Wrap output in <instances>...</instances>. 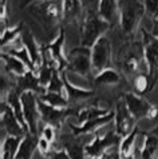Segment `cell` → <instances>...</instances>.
Wrapping results in <instances>:
<instances>
[{
    "instance_id": "cell-1",
    "label": "cell",
    "mask_w": 158,
    "mask_h": 159,
    "mask_svg": "<svg viewBox=\"0 0 158 159\" xmlns=\"http://www.w3.org/2000/svg\"><path fill=\"white\" fill-rule=\"evenodd\" d=\"M111 27V24L106 21L98 14V10L89 8L81 25V46L93 48V46L99 40Z\"/></svg>"
},
{
    "instance_id": "cell-2",
    "label": "cell",
    "mask_w": 158,
    "mask_h": 159,
    "mask_svg": "<svg viewBox=\"0 0 158 159\" xmlns=\"http://www.w3.org/2000/svg\"><path fill=\"white\" fill-rule=\"evenodd\" d=\"M27 10L47 32L54 31L62 20V3L59 0H39L28 6Z\"/></svg>"
},
{
    "instance_id": "cell-3",
    "label": "cell",
    "mask_w": 158,
    "mask_h": 159,
    "mask_svg": "<svg viewBox=\"0 0 158 159\" xmlns=\"http://www.w3.org/2000/svg\"><path fill=\"white\" fill-rule=\"evenodd\" d=\"M118 10L122 32L126 36H133L146 14L143 3L141 0H118Z\"/></svg>"
},
{
    "instance_id": "cell-4",
    "label": "cell",
    "mask_w": 158,
    "mask_h": 159,
    "mask_svg": "<svg viewBox=\"0 0 158 159\" xmlns=\"http://www.w3.org/2000/svg\"><path fill=\"white\" fill-rule=\"evenodd\" d=\"M142 44L145 64L147 67L149 92H151L158 83V39L151 32L142 31Z\"/></svg>"
},
{
    "instance_id": "cell-5",
    "label": "cell",
    "mask_w": 158,
    "mask_h": 159,
    "mask_svg": "<svg viewBox=\"0 0 158 159\" xmlns=\"http://www.w3.org/2000/svg\"><path fill=\"white\" fill-rule=\"evenodd\" d=\"M119 67L122 72L126 75H139L141 66L145 63L143 56V44L142 42L138 43H129L123 46L119 51V59H118Z\"/></svg>"
},
{
    "instance_id": "cell-6",
    "label": "cell",
    "mask_w": 158,
    "mask_h": 159,
    "mask_svg": "<svg viewBox=\"0 0 158 159\" xmlns=\"http://www.w3.org/2000/svg\"><path fill=\"white\" fill-rule=\"evenodd\" d=\"M68 66L67 72L89 78L93 71V60H91V48L79 46L72 48L67 55Z\"/></svg>"
},
{
    "instance_id": "cell-7",
    "label": "cell",
    "mask_w": 158,
    "mask_h": 159,
    "mask_svg": "<svg viewBox=\"0 0 158 159\" xmlns=\"http://www.w3.org/2000/svg\"><path fill=\"white\" fill-rule=\"evenodd\" d=\"M122 98L125 99L127 108L137 122L145 118L154 119L158 116V107L143 96L133 94V92H126L122 95Z\"/></svg>"
},
{
    "instance_id": "cell-8",
    "label": "cell",
    "mask_w": 158,
    "mask_h": 159,
    "mask_svg": "<svg viewBox=\"0 0 158 159\" xmlns=\"http://www.w3.org/2000/svg\"><path fill=\"white\" fill-rule=\"evenodd\" d=\"M122 136L115 132V130L107 131L105 135H99L95 132L93 140L86 144V155L87 158H100L107 152L111 147H119Z\"/></svg>"
},
{
    "instance_id": "cell-9",
    "label": "cell",
    "mask_w": 158,
    "mask_h": 159,
    "mask_svg": "<svg viewBox=\"0 0 158 159\" xmlns=\"http://www.w3.org/2000/svg\"><path fill=\"white\" fill-rule=\"evenodd\" d=\"M38 107L40 111V120H43L46 125H50L55 129H60L63 126V123L66 122V119L68 116L77 114V108H58L54 106L47 104L46 102H43L40 98L38 96Z\"/></svg>"
},
{
    "instance_id": "cell-10",
    "label": "cell",
    "mask_w": 158,
    "mask_h": 159,
    "mask_svg": "<svg viewBox=\"0 0 158 159\" xmlns=\"http://www.w3.org/2000/svg\"><path fill=\"white\" fill-rule=\"evenodd\" d=\"M0 112H2V138L4 136H23L27 134V130L21 126L19 119L16 118L14 110L6 100H2V106H0Z\"/></svg>"
},
{
    "instance_id": "cell-11",
    "label": "cell",
    "mask_w": 158,
    "mask_h": 159,
    "mask_svg": "<svg viewBox=\"0 0 158 159\" xmlns=\"http://www.w3.org/2000/svg\"><path fill=\"white\" fill-rule=\"evenodd\" d=\"M64 38H66L64 30L60 28L59 34L55 36L54 40L50 42L48 44H46V46H42V51L44 52L52 61H54V64L56 66V68H58V71L60 74L67 71V66H68L67 56H66L64 52H63Z\"/></svg>"
},
{
    "instance_id": "cell-12",
    "label": "cell",
    "mask_w": 158,
    "mask_h": 159,
    "mask_svg": "<svg viewBox=\"0 0 158 159\" xmlns=\"http://www.w3.org/2000/svg\"><path fill=\"white\" fill-rule=\"evenodd\" d=\"M114 112H115V118H114V130H115V132L118 135L123 138V136L129 135L130 132L137 127V120H135V118L131 115V112L129 111V108H127V106H126V102L122 96L115 103Z\"/></svg>"
},
{
    "instance_id": "cell-13",
    "label": "cell",
    "mask_w": 158,
    "mask_h": 159,
    "mask_svg": "<svg viewBox=\"0 0 158 159\" xmlns=\"http://www.w3.org/2000/svg\"><path fill=\"white\" fill-rule=\"evenodd\" d=\"M21 106H23V116L28 131L38 135V123L40 120V111L38 107V95L35 92L21 94Z\"/></svg>"
},
{
    "instance_id": "cell-14",
    "label": "cell",
    "mask_w": 158,
    "mask_h": 159,
    "mask_svg": "<svg viewBox=\"0 0 158 159\" xmlns=\"http://www.w3.org/2000/svg\"><path fill=\"white\" fill-rule=\"evenodd\" d=\"M91 60L93 70L100 72L106 68H110L111 64V44L107 36H102L91 48Z\"/></svg>"
},
{
    "instance_id": "cell-15",
    "label": "cell",
    "mask_w": 158,
    "mask_h": 159,
    "mask_svg": "<svg viewBox=\"0 0 158 159\" xmlns=\"http://www.w3.org/2000/svg\"><path fill=\"white\" fill-rule=\"evenodd\" d=\"M15 90L19 92V94H24V92H35L38 96L44 95L47 90L40 84L39 82V78L35 71L28 70L27 72L21 76H16L15 78Z\"/></svg>"
},
{
    "instance_id": "cell-16",
    "label": "cell",
    "mask_w": 158,
    "mask_h": 159,
    "mask_svg": "<svg viewBox=\"0 0 158 159\" xmlns=\"http://www.w3.org/2000/svg\"><path fill=\"white\" fill-rule=\"evenodd\" d=\"M115 118V112L110 111L107 115H103V116H98V118H94L91 120H87L82 125H74V123H70L68 127L71 130V134L75 135V136H81V135H87V134H95L100 127L106 126L107 123H110L111 120H114Z\"/></svg>"
},
{
    "instance_id": "cell-17",
    "label": "cell",
    "mask_w": 158,
    "mask_h": 159,
    "mask_svg": "<svg viewBox=\"0 0 158 159\" xmlns=\"http://www.w3.org/2000/svg\"><path fill=\"white\" fill-rule=\"evenodd\" d=\"M20 43L27 48L28 54H30V58L32 60V64H34V68H35V72L38 71L39 68L42 67L43 64V51H42V46L36 42L34 34L31 32V30H27L24 28L23 34L20 36Z\"/></svg>"
},
{
    "instance_id": "cell-18",
    "label": "cell",
    "mask_w": 158,
    "mask_h": 159,
    "mask_svg": "<svg viewBox=\"0 0 158 159\" xmlns=\"http://www.w3.org/2000/svg\"><path fill=\"white\" fill-rule=\"evenodd\" d=\"M62 78H63V83H64V96L68 100V104H77L79 102H85L89 100L95 96V91L94 90H86L82 87H77L72 83H70L68 78H67V71L62 72Z\"/></svg>"
},
{
    "instance_id": "cell-19",
    "label": "cell",
    "mask_w": 158,
    "mask_h": 159,
    "mask_svg": "<svg viewBox=\"0 0 158 159\" xmlns=\"http://www.w3.org/2000/svg\"><path fill=\"white\" fill-rule=\"evenodd\" d=\"M60 148H63L71 159H87L86 143L75 135H62L60 138Z\"/></svg>"
},
{
    "instance_id": "cell-20",
    "label": "cell",
    "mask_w": 158,
    "mask_h": 159,
    "mask_svg": "<svg viewBox=\"0 0 158 159\" xmlns=\"http://www.w3.org/2000/svg\"><path fill=\"white\" fill-rule=\"evenodd\" d=\"M83 2L82 0H62V20L66 24H74L82 20Z\"/></svg>"
},
{
    "instance_id": "cell-21",
    "label": "cell",
    "mask_w": 158,
    "mask_h": 159,
    "mask_svg": "<svg viewBox=\"0 0 158 159\" xmlns=\"http://www.w3.org/2000/svg\"><path fill=\"white\" fill-rule=\"evenodd\" d=\"M145 142L138 159H158V127L143 132Z\"/></svg>"
},
{
    "instance_id": "cell-22",
    "label": "cell",
    "mask_w": 158,
    "mask_h": 159,
    "mask_svg": "<svg viewBox=\"0 0 158 159\" xmlns=\"http://www.w3.org/2000/svg\"><path fill=\"white\" fill-rule=\"evenodd\" d=\"M38 143H39V136L34 135L28 131L21 139L19 151L16 154V159H32L35 151L38 150Z\"/></svg>"
},
{
    "instance_id": "cell-23",
    "label": "cell",
    "mask_w": 158,
    "mask_h": 159,
    "mask_svg": "<svg viewBox=\"0 0 158 159\" xmlns=\"http://www.w3.org/2000/svg\"><path fill=\"white\" fill-rule=\"evenodd\" d=\"M98 14L110 24H114L115 21H119L118 0H99Z\"/></svg>"
},
{
    "instance_id": "cell-24",
    "label": "cell",
    "mask_w": 158,
    "mask_h": 159,
    "mask_svg": "<svg viewBox=\"0 0 158 159\" xmlns=\"http://www.w3.org/2000/svg\"><path fill=\"white\" fill-rule=\"evenodd\" d=\"M139 134H142V131H139L138 127H135L129 135H126L122 138L119 147H118L121 159H135L134 144H135V140H137V136Z\"/></svg>"
},
{
    "instance_id": "cell-25",
    "label": "cell",
    "mask_w": 158,
    "mask_h": 159,
    "mask_svg": "<svg viewBox=\"0 0 158 159\" xmlns=\"http://www.w3.org/2000/svg\"><path fill=\"white\" fill-rule=\"evenodd\" d=\"M2 60H3L4 71L7 74H12L15 78L21 76L30 70L20 59H17L10 54H6V52H2Z\"/></svg>"
},
{
    "instance_id": "cell-26",
    "label": "cell",
    "mask_w": 158,
    "mask_h": 159,
    "mask_svg": "<svg viewBox=\"0 0 158 159\" xmlns=\"http://www.w3.org/2000/svg\"><path fill=\"white\" fill-rule=\"evenodd\" d=\"M122 80V75L114 68H106L100 72H96L93 78V82L96 87L99 86H115L119 84Z\"/></svg>"
},
{
    "instance_id": "cell-27",
    "label": "cell",
    "mask_w": 158,
    "mask_h": 159,
    "mask_svg": "<svg viewBox=\"0 0 158 159\" xmlns=\"http://www.w3.org/2000/svg\"><path fill=\"white\" fill-rule=\"evenodd\" d=\"M20 136H4L2 138V159H16V154L19 151Z\"/></svg>"
},
{
    "instance_id": "cell-28",
    "label": "cell",
    "mask_w": 158,
    "mask_h": 159,
    "mask_svg": "<svg viewBox=\"0 0 158 159\" xmlns=\"http://www.w3.org/2000/svg\"><path fill=\"white\" fill-rule=\"evenodd\" d=\"M109 112H110V111H109L107 108H102L100 106L94 104V106H87V107L77 110L75 116L78 119L79 125H82V123H85L87 120H91V119H94V118L107 115Z\"/></svg>"
},
{
    "instance_id": "cell-29",
    "label": "cell",
    "mask_w": 158,
    "mask_h": 159,
    "mask_svg": "<svg viewBox=\"0 0 158 159\" xmlns=\"http://www.w3.org/2000/svg\"><path fill=\"white\" fill-rule=\"evenodd\" d=\"M24 31V21H19V24L14 25L12 28L7 27L4 31H2V48H6V46L8 47L11 43H14L17 36H21Z\"/></svg>"
},
{
    "instance_id": "cell-30",
    "label": "cell",
    "mask_w": 158,
    "mask_h": 159,
    "mask_svg": "<svg viewBox=\"0 0 158 159\" xmlns=\"http://www.w3.org/2000/svg\"><path fill=\"white\" fill-rule=\"evenodd\" d=\"M43 102H46L47 104L54 106L58 108H66L68 107V100L64 96V94H58V92H46L44 95L39 96Z\"/></svg>"
},
{
    "instance_id": "cell-31",
    "label": "cell",
    "mask_w": 158,
    "mask_h": 159,
    "mask_svg": "<svg viewBox=\"0 0 158 159\" xmlns=\"http://www.w3.org/2000/svg\"><path fill=\"white\" fill-rule=\"evenodd\" d=\"M7 54H10L12 56H15V58L20 59L30 70H31V71H35L34 64H32V60H31V58H30V54H28L27 48H26L23 44H21L20 48H17L15 46L14 47H7Z\"/></svg>"
},
{
    "instance_id": "cell-32",
    "label": "cell",
    "mask_w": 158,
    "mask_h": 159,
    "mask_svg": "<svg viewBox=\"0 0 158 159\" xmlns=\"http://www.w3.org/2000/svg\"><path fill=\"white\" fill-rule=\"evenodd\" d=\"M47 92H58V94H64V83L62 74L58 71V68L54 70L52 74V79L50 82V84L47 87Z\"/></svg>"
},
{
    "instance_id": "cell-33",
    "label": "cell",
    "mask_w": 158,
    "mask_h": 159,
    "mask_svg": "<svg viewBox=\"0 0 158 159\" xmlns=\"http://www.w3.org/2000/svg\"><path fill=\"white\" fill-rule=\"evenodd\" d=\"M134 88L138 95H143L145 92H149V79L147 75L139 74L134 78Z\"/></svg>"
},
{
    "instance_id": "cell-34",
    "label": "cell",
    "mask_w": 158,
    "mask_h": 159,
    "mask_svg": "<svg viewBox=\"0 0 158 159\" xmlns=\"http://www.w3.org/2000/svg\"><path fill=\"white\" fill-rule=\"evenodd\" d=\"M145 10L151 17H154V20L158 19V0H142Z\"/></svg>"
},
{
    "instance_id": "cell-35",
    "label": "cell",
    "mask_w": 158,
    "mask_h": 159,
    "mask_svg": "<svg viewBox=\"0 0 158 159\" xmlns=\"http://www.w3.org/2000/svg\"><path fill=\"white\" fill-rule=\"evenodd\" d=\"M38 150L43 157H48V154H50L52 150V143H50L47 139L40 136V138H39V143H38Z\"/></svg>"
},
{
    "instance_id": "cell-36",
    "label": "cell",
    "mask_w": 158,
    "mask_h": 159,
    "mask_svg": "<svg viewBox=\"0 0 158 159\" xmlns=\"http://www.w3.org/2000/svg\"><path fill=\"white\" fill-rule=\"evenodd\" d=\"M55 135H56V129H55V127H52L50 125H46L44 127H43L40 136H42V138H44V139H47L50 143H54Z\"/></svg>"
},
{
    "instance_id": "cell-37",
    "label": "cell",
    "mask_w": 158,
    "mask_h": 159,
    "mask_svg": "<svg viewBox=\"0 0 158 159\" xmlns=\"http://www.w3.org/2000/svg\"><path fill=\"white\" fill-rule=\"evenodd\" d=\"M47 158H50V159H71L63 148H52Z\"/></svg>"
},
{
    "instance_id": "cell-38",
    "label": "cell",
    "mask_w": 158,
    "mask_h": 159,
    "mask_svg": "<svg viewBox=\"0 0 158 159\" xmlns=\"http://www.w3.org/2000/svg\"><path fill=\"white\" fill-rule=\"evenodd\" d=\"M150 32H151L153 36H156L158 39V19L154 20V23H153V28H151Z\"/></svg>"
},
{
    "instance_id": "cell-39",
    "label": "cell",
    "mask_w": 158,
    "mask_h": 159,
    "mask_svg": "<svg viewBox=\"0 0 158 159\" xmlns=\"http://www.w3.org/2000/svg\"><path fill=\"white\" fill-rule=\"evenodd\" d=\"M35 2H39V0H21V8H27L28 6H31Z\"/></svg>"
},
{
    "instance_id": "cell-40",
    "label": "cell",
    "mask_w": 158,
    "mask_h": 159,
    "mask_svg": "<svg viewBox=\"0 0 158 159\" xmlns=\"http://www.w3.org/2000/svg\"><path fill=\"white\" fill-rule=\"evenodd\" d=\"M87 159H113V154L106 152V154H103L100 158H87Z\"/></svg>"
},
{
    "instance_id": "cell-41",
    "label": "cell",
    "mask_w": 158,
    "mask_h": 159,
    "mask_svg": "<svg viewBox=\"0 0 158 159\" xmlns=\"http://www.w3.org/2000/svg\"><path fill=\"white\" fill-rule=\"evenodd\" d=\"M111 154H113V159H121V157H119V151H118V148L114 150V152H111Z\"/></svg>"
}]
</instances>
